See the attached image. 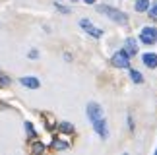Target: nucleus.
<instances>
[{"mask_svg": "<svg viewBox=\"0 0 157 155\" xmlns=\"http://www.w3.org/2000/svg\"><path fill=\"white\" fill-rule=\"evenodd\" d=\"M99 12L101 14H107L111 20H114L117 23H128V17H126L122 12H118V10H114V8H111V6H99Z\"/></svg>", "mask_w": 157, "mask_h": 155, "instance_id": "1", "label": "nucleus"}, {"mask_svg": "<svg viewBox=\"0 0 157 155\" xmlns=\"http://www.w3.org/2000/svg\"><path fill=\"white\" fill-rule=\"evenodd\" d=\"M140 39H142V43H146V45H153L157 41V29L155 27H144L142 33H140Z\"/></svg>", "mask_w": 157, "mask_h": 155, "instance_id": "2", "label": "nucleus"}, {"mask_svg": "<svg viewBox=\"0 0 157 155\" xmlns=\"http://www.w3.org/2000/svg\"><path fill=\"white\" fill-rule=\"evenodd\" d=\"M128 52L126 51H120V52H114V56H113V64L117 68H128Z\"/></svg>", "mask_w": 157, "mask_h": 155, "instance_id": "3", "label": "nucleus"}, {"mask_svg": "<svg viewBox=\"0 0 157 155\" xmlns=\"http://www.w3.org/2000/svg\"><path fill=\"white\" fill-rule=\"evenodd\" d=\"M87 116L91 118V122L99 120V118H103V109H101L97 103H89L87 105Z\"/></svg>", "mask_w": 157, "mask_h": 155, "instance_id": "4", "label": "nucleus"}, {"mask_svg": "<svg viewBox=\"0 0 157 155\" xmlns=\"http://www.w3.org/2000/svg\"><path fill=\"white\" fill-rule=\"evenodd\" d=\"M80 25H82L83 29H86V31H87L89 35H93V37H101V35H103V31H101L99 27H95V25H93V23L89 21V20H82V21H80Z\"/></svg>", "mask_w": 157, "mask_h": 155, "instance_id": "5", "label": "nucleus"}, {"mask_svg": "<svg viewBox=\"0 0 157 155\" xmlns=\"http://www.w3.org/2000/svg\"><path fill=\"white\" fill-rule=\"evenodd\" d=\"M93 128H95V132H97L101 138H107V136H109V132H107V124H105L103 118L95 120V122H93Z\"/></svg>", "mask_w": 157, "mask_h": 155, "instance_id": "6", "label": "nucleus"}, {"mask_svg": "<svg viewBox=\"0 0 157 155\" xmlns=\"http://www.w3.org/2000/svg\"><path fill=\"white\" fill-rule=\"evenodd\" d=\"M21 85H25V87H29V89H37L41 83H39V80L37 78H33V76H25V78H21Z\"/></svg>", "mask_w": 157, "mask_h": 155, "instance_id": "7", "label": "nucleus"}, {"mask_svg": "<svg viewBox=\"0 0 157 155\" xmlns=\"http://www.w3.org/2000/svg\"><path fill=\"white\" fill-rule=\"evenodd\" d=\"M144 64H146L147 68H155L157 66V55H153V52L144 55Z\"/></svg>", "mask_w": 157, "mask_h": 155, "instance_id": "8", "label": "nucleus"}, {"mask_svg": "<svg viewBox=\"0 0 157 155\" xmlns=\"http://www.w3.org/2000/svg\"><path fill=\"white\" fill-rule=\"evenodd\" d=\"M126 52L132 56V55H136L138 52V45H136V39H126Z\"/></svg>", "mask_w": 157, "mask_h": 155, "instance_id": "9", "label": "nucleus"}, {"mask_svg": "<svg viewBox=\"0 0 157 155\" xmlns=\"http://www.w3.org/2000/svg\"><path fill=\"white\" fill-rule=\"evenodd\" d=\"M149 8V0H138L136 2V10L138 12H146Z\"/></svg>", "mask_w": 157, "mask_h": 155, "instance_id": "10", "label": "nucleus"}, {"mask_svg": "<svg viewBox=\"0 0 157 155\" xmlns=\"http://www.w3.org/2000/svg\"><path fill=\"white\" fill-rule=\"evenodd\" d=\"M130 78H132V80H134L136 83H142V81H144L142 74H140V72H136V70H130Z\"/></svg>", "mask_w": 157, "mask_h": 155, "instance_id": "11", "label": "nucleus"}, {"mask_svg": "<svg viewBox=\"0 0 157 155\" xmlns=\"http://www.w3.org/2000/svg\"><path fill=\"white\" fill-rule=\"evenodd\" d=\"M60 130H62V132H66V134H70L74 128H72V124H68V122H62V124H60Z\"/></svg>", "mask_w": 157, "mask_h": 155, "instance_id": "12", "label": "nucleus"}, {"mask_svg": "<svg viewBox=\"0 0 157 155\" xmlns=\"http://www.w3.org/2000/svg\"><path fill=\"white\" fill-rule=\"evenodd\" d=\"M52 147L54 149H66L68 144H64V142H52Z\"/></svg>", "mask_w": 157, "mask_h": 155, "instance_id": "13", "label": "nucleus"}, {"mask_svg": "<svg viewBox=\"0 0 157 155\" xmlns=\"http://www.w3.org/2000/svg\"><path fill=\"white\" fill-rule=\"evenodd\" d=\"M149 16H151V17H153V20H157V4L153 6V8H151V10H149Z\"/></svg>", "mask_w": 157, "mask_h": 155, "instance_id": "14", "label": "nucleus"}, {"mask_svg": "<svg viewBox=\"0 0 157 155\" xmlns=\"http://www.w3.org/2000/svg\"><path fill=\"white\" fill-rule=\"evenodd\" d=\"M8 81H10V80H8L6 76H0V85H2V87H4V85H8Z\"/></svg>", "mask_w": 157, "mask_h": 155, "instance_id": "15", "label": "nucleus"}, {"mask_svg": "<svg viewBox=\"0 0 157 155\" xmlns=\"http://www.w3.org/2000/svg\"><path fill=\"white\" fill-rule=\"evenodd\" d=\"M25 130H27L31 136H35V132H33V128H31V124H29V122H25Z\"/></svg>", "mask_w": 157, "mask_h": 155, "instance_id": "16", "label": "nucleus"}, {"mask_svg": "<svg viewBox=\"0 0 157 155\" xmlns=\"http://www.w3.org/2000/svg\"><path fill=\"white\" fill-rule=\"evenodd\" d=\"M33 151H43V146H41V144H35L33 146Z\"/></svg>", "mask_w": 157, "mask_h": 155, "instance_id": "17", "label": "nucleus"}, {"mask_svg": "<svg viewBox=\"0 0 157 155\" xmlns=\"http://www.w3.org/2000/svg\"><path fill=\"white\" fill-rule=\"evenodd\" d=\"M86 2H87V4H93V2H95V0H86Z\"/></svg>", "mask_w": 157, "mask_h": 155, "instance_id": "18", "label": "nucleus"}]
</instances>
